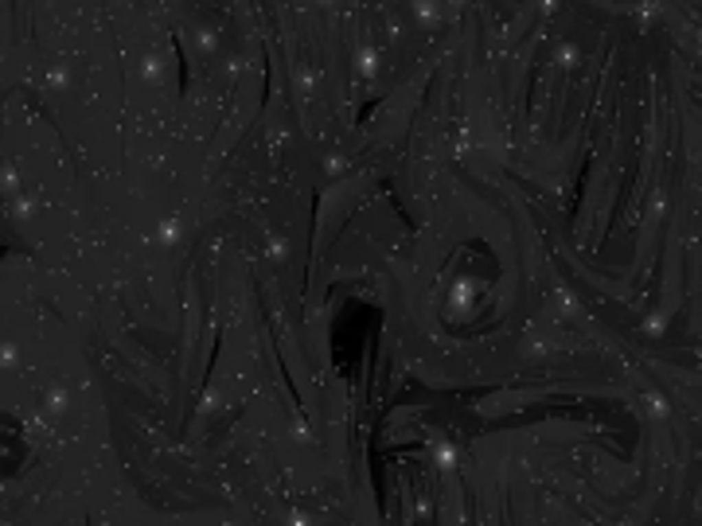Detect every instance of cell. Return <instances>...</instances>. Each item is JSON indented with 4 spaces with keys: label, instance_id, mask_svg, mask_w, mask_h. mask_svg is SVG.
Wrapping results in <instances>:
<instances>
[{
    "label": "cell",
    "instance_id": "obj_9",
    "mask_svg": "<svg viewBox=\"0 0 702 526\" xmlns=\"http://www.w3.org/2000/svg\"><path fill=\"white\" fill-rule=\"evenodd\" d=\"M343 164H348V160H343V156H339V152H332V156H328V160H324V168H328V172H339V168H343Z\"/></svg>",
    "mask_w": 702,
    "mask_h": 526
},
{
    "label": "cell",
    "instance_id": "obj_8",
    "mask_svg": "<svg viewBox=\"0 0 702 526\" xmlns=\"http://www.w3.org/2000/svg\"><path fill=\"white\" fill-rule=\"evenodd\" d=\"M476 288H480V285H476V281H468V277H464V281H457V288H453V293H457V300H460V304H468V300L476 297Z\"/></svg>",
    "mask_w": 702,
    "mask_h": 526
},
{
    "label": "cell",
    "instance_id": "obj_10",
    "mask_svg": "<svg viewBox=\"0 0 702 526\" xmlns=\"http://www.w3.org/2000/svg\"><path fill=\"white\" fill-rule=\"evenodd\" d=\"M289 526H313V518H308V514H301V511H297V514H293V518H289Z\"/></svg>",
    "mask_w": 702,
    "mask_h": 526
},
{
    "label": "cell",
    "instance_id": "obj_3",
    "mask_svg": "<svg viewBox=\"0 0 702 526\" xmlns=\"http://www.w3.org/2000/svg\"><path fill=\"white\" fill-rule=\"evenodd\" d=\"M289 253H293L289 234H281V230H273V234L266 238V258H269V262H289Z\"/></svg>",
    "mask_w": 702,
    "mask_h": 526
},
{
    "label": "cell",
    "instance_id": "obj_2",
    "mask_svg": "<svg viewBox=\"0 0 702 526\" xmlns=\"http://www.w3.org/2000/svg\"><path fill=\"white\" fill-rule=\"evenodd\" d=\"M378 62H383V51H378L375 43H359V47H355V74L375 78V74H378Z\"/></svg>",
    "mask_w": 702,
    "mask_h": 526
},
{
    "label": "cell",
    "instance_id": "obj_7",
    "mask_svg": "<svg viewBox=\"0 0 702 526\" xmlns=\"http://www.w3.org/2000/svg\"><path fill=\"white\" fill-rule=\"evenodd\" d=\"M414 20H418V24H437V20H441V12H437L433 4H414Z\"/></svg>",
    "mask_w": 702,
    "mask_h": 526
},
{
    "label": "cell",
    "instance_id": "obj_1",
    "mask_svg": "<svg viewBox=\"0 0 702 526\" xmlns=\"http://www.w3.org/2000/svg\"><path fill=\"white\" fill-rule=\"evenodd\" d=\"M183 242V218L180 215H164L152 222V230H148V246H157V250H176Z\"/></svg>",
    "mask_w": 702,
    "mask_h": 526
},
{
    "label": "cell",
    "instance_id": "obj_5",
    "mask_svg": "<svg viewBox=\"0 0 702 526\" xmlns=\"http://www.w3.org/2000/svg\"><path fill=\"white\" fill-rule=\"evenodd\" d=\"M145 74L152 78V82H160V78L168 74V59H164L157 47H148V55H145Z\"/></svg>",
    "mask_w": 702,
    "mask_h": 526
},
{
    "label": "cell",
    "instance_id": "obj_4",
    "mask_svg": "<svg viewBox=\"0 0 702 526\" xmlns=\"http://www.w3.org/2000/svg\"><path fill=\"white\" fill-rule=\"evenodd\" d=\"M550 59H554V67H562V71H574V67L581 62V47H578V43H569V39H562Z\"/></svg>",
    "mask_w": 702,
    "mask_h": 526
},
{
    "label": "cell",
    "instance_id": "obj_6",
    "mask_svg": "<svg viewBox=\"0 0 702 526\" xmlns=\"http://www.w3.org/2000/svg\"><path fill=\"white\" fill-rule=\"evenodd\" d=\"M293 82H297V90H301V94H313L316 82H320V71H316V67H297Z\"/></svg>",
    "mask_w": 702,
    "mask_h": 526
}]
</instances>
